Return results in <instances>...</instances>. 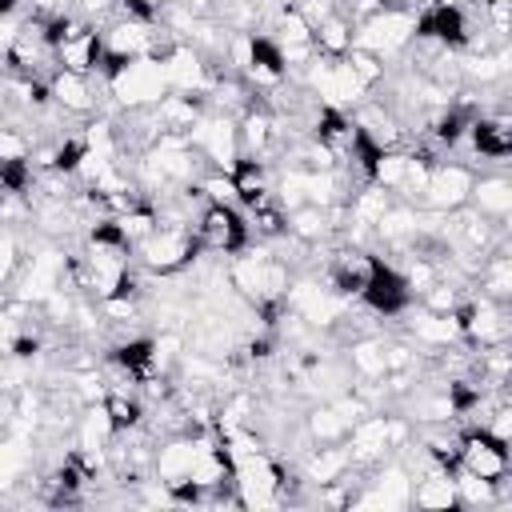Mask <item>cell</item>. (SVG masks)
Wrapping results in <instances>:
<instances>
[{
  "label": "cell",
  "mask_w": 512,
  "mask_h": 512,
  "mask_svg": "<svg viewBox=\"0 0 512 512\" xmlns=\"http://www.w3.org/2000/svg\"><path fill=\"white\" fill-rule=\"evenodd\" d=\"M196 244L216 256H236L248 244V220L232 204H204L196 216Z\"/></svg>",
  "instance_id": "cell-5"
},
{
  "label": "cell",
  "mask_w": 512,
  "mask_h": 512,
  "mask_svg": "<svg viewBox=\"0 0 512 512\" xmlns=\"http://www.w3.org/2000/svg\"><path fill=\"white\" fill-rule=\"evenodd\" d=\"M232 184H236V200H244L248 208L256 204V200H264V196H272V188H268V160H256V156H240L236 164H232Z\"/></svg>",
  "instance_id": "cell-22"
},
{
  "label": "cell",
  "mask_w": 512,
  "mask_h": 512,
  "mask_svg": "<svg viewBox=\"0 0 512 512\" xmlns=\"http://www.w3.org/2000/svg\"><path fill=\"white\" fill-rule=\"evenodd\" d=\"M100 52H104L100 48V32L84 28V32H76V36L56 44V68H68L76 76H92V72H100Z\"/></svg>",
  "instance_id": "cell-15"
},
{
  "label": "cell",
  "mask_w": 512,
  "mask_h": 512,
  "mask_svg": "<svg viewBox=\"0 0 512 512\" xmlns=\"http://www.w3.org/2000/svg\"><path fill=\"white\" fill-rule=\"evenodd\" d=\"M468 144L476 156H488V160H504L512 152V116L500 108V112H484V116H472L468 124Z\"/></svg>",
  "instance_id": "cell-11"
},
{
  "label": "cell",
  "mask_w": 512,
  "mask_h": 512,
  "mask_svg": "<svg viewBox=\"0 0 512 512\" xmlns=\"http://www.w3.org/2000/svg\"><path fill=\"white\" fill-rule=\"evenodd\" d=\"M384 4H400V0H384Z\"/></svg>",
  "instance_id": "cell-37"
},
{
  "label": "cell",
  "mask_w": 512,
  "mask_h": 512,
  "mask_svg": "<svg viewBox=\"0 0 512 512\" xmlns=\"http://www.w3.org/2000/svg\"><path fill=\"white\" fill-rule=\"evenodd\" d=\"M408 504L428 508V512H456L460 500H456L452 468H428V472L412 476V496H408Z\"/></svg>",
  "instance_id": "cell-12"
},
{
  "label": "cell",
  "mask_w": 512,
  "mask_h": 512,
  "mask_svg": "<svg viewBox=\"0 0 512 512\" xmlns=\"http://www.w3.org/2000/svg\"><path fill=\"white\" fill-rule=\"evenodd\" d=\"M28 156H32V140L20 128L0 124V164L4 160H28Z\"/></svg>",
  "instance_id": "cell-33"
},
{
  "label": "cell",
  "mask_w": 512,
  "mask_h": 512,
  "mask_svg": "<svg viewBox=\"0 0 512 512\" xmlns=\"http://www.w3.org/2000/svg\"><path fill=\"white\" fill-rule=\"evenodd\" d=\"M408 332H412V340H416V344H424V348H448V344H456V340H460L456 312H452V316H444V312H428V308H420V316H416V320H408Z\"/></svg>",
  "instance_id": "cell-20"
},
{
  "label": "cell",
  "mask_w": 512,
  "mask_h": 512,
  "mask_svg": "<svg viewBox=\"0 0 512 512\" xmlns=\"http://www.w3.org/2000/svg\"><path fill=\"white\" fill-rule=\"evenodd\" d=\"M284 216H288V236H296L300 244H316L332 236V216L320 204H296Z\"/></svg>",
  "instance_id": "cell-23"
},
{
  "label": "cell",
  "mask_w": 512,
  "mask_h": 512,
  "mask_svg": "<svg viewBox=\"0 0 512 512\" xmlns=\"http://www.w3.org/2000/svg\"><path fill=\"white\" fill-rule=\"evenodd\" d=\"M100 404H104L116 432H136L144 424V404L136 400V392H104Z\"/></svg>",
  "instance_id": "cell-29"
},
{
  "label": "cell",
  "mask_w": 512,
  "mask_h": 512,
  "mask_svg": "<svg viewBox=\"0 0 512 512\" xmlns=\"http://www.w3.org/2000/svg\"><path fill=\"white\" fill-rule=\"evenodd\" d=\"M188 144L204 156V164H208V168L232 172V164L240 160V144H236V116L204 112V116L188 128Z\"/></svg>",
  "instance_id": "cell-4"
},
{
  "label": "cell",
  "mask_w": 512,
  "mask_h": 512,
  "mask_svg": "<svg viewBox=\"0 0 512 512\" xmlns=\"http://www.w3.org/2000/svg\"><path fill=\"white\" fill-rule=\"evenodd\" d=\"M360 300H364V304H368V312H376V316H396V312H404V308H408L412 292H408V284H404L400 268L380 260V264H376V272L368 276V284H364Z\"/></svg>",
  "instance_id": "cell-10"
},
{
  "label": "cell",
  "mask_w": 512,
  "mask_h": 512,
  "mask_svg": "<svg viewBox=\"0 0 512 512\" xmlns=\"http://www.w3.org/2000/svg\"><path fill=\"white\" fill-rule=\"evenodd\" d=\"M272 40H276L280 48H308V44H312V24H308V16H304L296 4H284V8L276 12V20H272Z\"/></svg>",
  "instance_id": "cell-26"
},
{
  "label": "cell",
  "mask_w": 512,
  "mask_h": 512,
  "mask_svg": "<svg viewBox=\"0 0 512 512\" xmlns=\"http://www.w3.org/2000/svg\"><path fill=\"white\" fill-rule=\"evenodd\" d=\"M20 8V0H0V16H12Z\"/></svg>",
  "instance_id": "cell-36"
},
{
  "label": "cell",
  "mask_w": 512,
  "mask_h": 512,
  "mask_svg": "<svg viewBox=\"0 0 512 512\" xmlns=\"http://www.w3.org/2000/svg\"><path fill=\"white\" fill-rule=\"evenodd\" d=\"M348 428H352V424H348V416L336 408V400L316 404V408H308V416H304V432H308L312 444H344Z\"/></svg>",
  "instance_id": "cell-21"
},
{
  "label": "cell",
  "mask_w": 512,
  "mask_h": 512,
  "mask_svg": "<svg viewBox=\"0 0 512 512\" xmlns=\"http://www.w3.org/2000/svg\"><path fill=\"white\" fill-rule=\"evenodd\" d=\"M192 184L200 188V196H204L208 204H232V200H236V184H232V176H228V172H220V168L200 172Z\"/></svg>",
  "instance_id": "cell-31"
},
{
  "label": "cell",
  "mask_w": 512,
  "mask_h": 512,
  "mask_svg": "<svg viewBox=\"0 0 512 512\" xmlns=\"http://www.w3.org/2000/svg\"><path fill=\"white\" fill-rule=\"evenodd\" d=\"M404 168H408V152H404V148H380V152L368 160V180L380 184V188H388V192L396 196V188H400V180H404Z\"/></svg>",
  "instance_id": "cell-28"
},
{
  "label": "cell",
  "mask_w": 512,
  "mask_h": 512,
  "mask_svg": "<svg viewBox=\"0 0 512 512\" xmlns=\"http://www.w3.org/2000/svg\"><path fill=\"white\" fill-rule=\"evenodd\" d=\"M120 0H76V16H84L88 24L92 20H100V16H108L112 8H116Z\"/></svg>",
  "instance_id": "cell-34"
},
{
  "label": "cell",
  "mask_w": 512,
  "mask_h": 512,
  "mask_svg": "<svg viewBox=\"0 0 512 512\" xmlns=\"http://www.w3.org/2000/svg\"><path fill=\"white\" fill-rule=\"evenodd\" d=\"M104 84H108V96H116L120 108H152L160 96L172 92L160 60H148V56L128 60L120 72L104 76Z\"/></svg>",
  "instance_id": "cell-2"
},
{
  "label": "cell",
  "mask_w": 512,
  "mask_h": 512,
  "mask_svg": "<svg viewBox=\"0 0 512 512\" xmlns=\"http://www.w3.org/2000/svg\"><path fill=\"white\" fill-rule=\"evenodd\" d=\"M456 464L480 480H500L508 476L512 460H508V444L492 440L484 428H464L460 432V452H456Z\"/></svg>",
  "instance_id": "cell-8"
},
{
  "label": "cell",
  "mask_w": 512,
  "mask_h": 512,
  "mask_svg": "<svg viewBox=\"0 0 512 512\" xmlns=\"http://www.w3.org/2000/svg\"><path fill=\"white\" fill-rule=\"evenodd\" d=\"M116 220V228H120V236H124V244L128 248H140L152 232H156V208H152V200H140V204H132V208H124L120 216H112Z\"/></svg>",
  "instance_id": "cell-27"
},
{
  "label": "cell",
  "mask_w": 512,
  "mask_h": 512,
  "mask_svg": "<svg viewBox=\"0 0 512 512\" xmlns=\"http://www.w3.org/2000/svg\"><path fill=\"white\" fill-rule=\"evenodd\" d=\"M472 180L476 172L464 168V164H432L428 172V184H424V196H420V208H432V212H456L468 204V192H472Z\"/></svg>",
  "instance_id": "cell-9"
},
{
  "label": "cell",
  "mask_w": 512,
  "mask_h": 512,
  "mask_svg": "<svg viewBox=\"0 0 512 512\" xmlns=\"http://www.w3.org/2000/svg\"><path fill=\"white\" fill-rule=\"evenodd\" d=\"M168 4H176V8H184V12H192V16H208V0H168Z\"/></svg>",
  "instance_id": "cell-35"
},
{
  "label": "cell",
  "mask_w": 512,
  "mask_h": 512,
  "mask_svg": "<svg viewBox=\"0 0 512 512\" xmlns=\"http://www.w3.org/2000/svg\"><path fill=\"white\" fill-rule=\"evenodd\" d=\"M412 36H416V12L412 8H400V4H388L372 20L356 24V44L368 48V52H376V56H384V60L408 52Z\"/></svg>",
  "instance_id": "cell-3"
},
{
  "label": "cell",
  "mask_w": 512,
  "mask_h": 512,
  "mask_svg": "<svg viewBox=\"0 0 512 512\" xmlns=\"http://www.w3.org/2000/svg\"><path fill=\"white\" fill-rule=\"evenodd\" d=\"M348 68L356 72V80L372 92L376 84H384V76H388V68H384V56H376V52H368V48H360V44H352L348 48Z\"/></svg>",
  "instance_id": "cell-30"
},
{
  "label": "cell",
  "mask_w": 512,
  "mask_h": 512,
  "mask_svg": "<svg viewBox=\"0 0 512 512\" xmlns=\"http://www.w3.org/2000/svg\"><path fill=\"white\" fill-rule=\"evenodd\" d=\"M468 208L488 220H508L512 212V184L508 176H476L468 192Z\"/></svg>",
  "instance_id": "cell-18"
},
{
  "label": "cell",
  "mask_w": 512,
  "mask_h": 512,
  "mask_svg": "<svg viewBox=\"0 0 512 512\" xmlns=\"http://www.w3.org/2000/svg\"><path fill=\"white\" fill-rule=\"evenodd\" d=\"M352 44H356V28H352V20H344L340 12H328L320 24H312V52H316V56L340 60V56H348Z\"/></svg>",
  "instance_id": "cell-19"
},
{
  "label": "cell",
  "mask_w": 512,
  "mask_h": 512,
  "mask_svg": "<svg viewBox=\"0 0 512 512\" xmlns=\"http://www.w3.org/2000/svg\"><path fill=\"white\" fill-rule=\"evenodd\" d=\"M392 204H396V200H392V192L368 180V184H360V188L348 196V216H352L356 224H368V228H372V224H376Z\"/></svg>",
  "instance_id": "cell-25"
},
{
  "label": "cell",
  "mask_w": 512,
  "mask_h": 512,
  "mask_svg": "<svg viewBox=\"0 0 512 512\" xmlns=\"http://www.w3.org/2000/svg\"><path fill=\"white\" fill-rule=\"evenodd\" d=\"M132 252L140 256V264L152 276H176L200 256V244H196V232L188 224H156V232Z\"/></svg>",
  "instance_id": "cell-1"
},
{
  "label": "cell",
  "mask_w": 512,
  "mask_h": 512,
  "mask_svg": "<svg viewBox=\"0 0 512 512\" xmlns=\"http://www.w3.org/2000/svg\"><path fill=\"white\" fill-rule=\"evenodd\" d=\"M112 436H120L104 412V404H84L80 408V420H76V444L88 448V452H108Z\"/></svg>",
  "instance_id": "cell-24"
},
{
  "label": "cell",
  "mask_w": 512,
  "mask_h": 512,
  "mask_svg": "<svg viewBox=\"0 0 512 512\" xmlns=\"http://www.w3.org/2000/svg\"><path fill=\"white\" fill-rule=\"evenodd\" d=\"M376 256L368 252V248H360V244H344V248H336L328 260H324V280H328V292H336V296H360L364 292V284H368V276L376 272Z\"/></svg>",
  "instance_id": "cell-7"
},
{
  "label": "cell",
  "mask_w": 512,
  "mask_h": 512,
  "mask_svg": "<svg viewBox=\"0 0 512 512\" xmlns=\"http://www.w3.org/2000/svg\"><path fill=\"white\" fill-rule=\"evenodd\" d=\"M344 360H348V372H352L360 384H380V380L388 376L384 340H376V336H356V340H348Z\"/></svg>",
  "instance_id": "cell-17"
},
{
  "label": "cell",
  "mask_w": 512,
  "mask_h": 512,
  "mask_svg": "<svg viewBox=\"0 0 512 512\" xmlns=\"http://www.w3.org/2000/svg\"><path fill=\"white\" fill-rule=\"evenodd\" d=\"M20 264H24V248H20V240H16L12 232L0 228V292L20 276Z\"/></svg>",
  "instance_id": "cell-32"
},
{
  "label": "cell",
  "mask_w": 512,
  "mask_h": 512,
  "mask_svg": "<svg viewBox=\"0 0 512 512\" xmlns=\"http://www.w3.org/2000/svg\"><path fill=\"white\" fill-rule=\"evenodd\" d=\"M204 116V100L200 96H188V92H168L152 104V120L160 124V132H176V136H188V128Z\"/></svg>",
  "instance_id": "cell-16"
},
{
  "label": "cell",
  "mask_w": 512,
  "mask_h": 512,
  "mask_svg": "<svg viewBox=\"0 0 512 512\" xmlns=\"http://www.w3.org/2000/svg\"><path fill=\"white\" fill-rule=\"evenodd\" d=\"M48 92H52V104H60L72 116H92V108H96L92 76H76L68 68H56L52 80H48Z\"/></svg>",
  "instance_id": "cell-13"
},
{
  "label": "cell",
  "mask_w": 512,
  "mask_h": 512,
  "mask_svg": "<svg viewBox=\"0 0 512 512\" xmlns=\"http://www.w3.org/2000/svg\"><path fill=\"white\" fill-rule=\"evenodd\" d=\"M348 472H352V456H348L344 444H316L304 456V480L316 484V488L340 484V480H348Z\"/></svg>",
  "instance_id": "cell-14"
},
{
  "label": "cell",
  "mask_w": 512,
  "mask_h": 512,
  "mask_svg": "<svg viewBox=\"0 0 512 512\" xmlns=\"http://www.w3.org/2000/svg\"><path fill=\"white\" fill-rule=\"evenodd\" d=\"M456 324H460V340H468L472 348L508 344V304H496L488 296H468L456 308Z\"/></svg>",
  "instance_id": "cell-6"
}]
</instances>
